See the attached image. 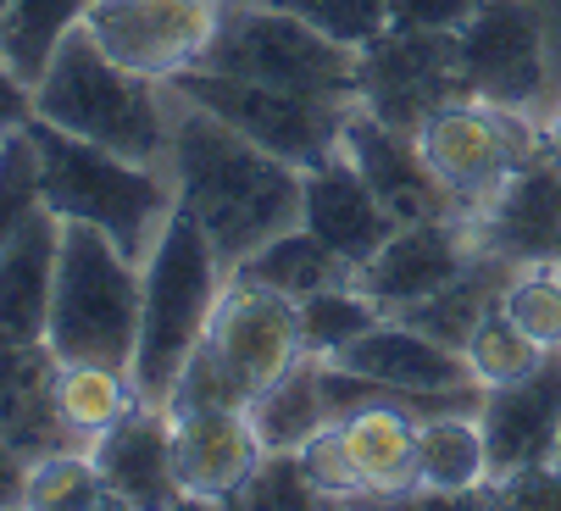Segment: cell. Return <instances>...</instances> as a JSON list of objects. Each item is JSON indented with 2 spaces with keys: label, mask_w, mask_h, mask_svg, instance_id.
I'll return each instance as SVG.
<instances>
[{
  "label": "cell",
  "mask_w": 561,
  "mask_h": 511,
  "mask_svg": "<svg viewBox=\"0 0 561 511\" xmlns=\"http://www.w3.org/2000/svg\"><path fill=\"white\" fill-rule=\"evenodd\" d=\"M273 7L306 18L311 29H323L329 39L362 50L389 29V0H273Z\"/></svg>",
  "instance_id": "34"
},
{
  "label": "cell",
  "mask_w": 561,
  "mask_h": 511,
  "mask_svg": "<svg viewBox=\"0 0 561 511\" xmlns=\"http://www.w3.org/2000/svg\"><path fill=\"white\" fill-rule=\"evenodd\" d=\"M56 256H61V217L39 206L12 245L0 250V333L39 345L50 322V289H56Z\"/></svg>",
  "instance_id": "22"
},
{
  "label": "cell",
  "mask_w": 561,
  "mask_h": 511,
  "mask_svg": "<svg viewBox=\"0 0 561 511\" xmlns=\"http://www.w3.org/2000/svg\"><path fill=\"white\" fill-rule=\"evenodd\" d=\"M512 273H517V262H501V256L478 250L472 268H467L461 279H450L439 295H428V300H417V306H407V311H394V317L412 322V328H423L428 339H439V345H450V351H467L472 328L484 322V311L501 300V289H506Z\"/></svg>",
  "instance_id": "24"
},
{
  "label": "cell",
  "mask_w": 561,
  "mask_h": 511,
  "mask_svg": "<svg viewBox=\"0 0 561 511\" xmlns=\"http://www.w3.org/2000/svg\"><path fill=\"white\" fill-rule=\"evenodd\" d=\"M478 12V0H389V29H428L456 34Z\"/></svg>",
  "instance_id": "38"
},
{
  "label": "cell",
  "mask_w": 561,
  "mask_h": 511,
  "mask_svg": "<svg viewBox=\"0 0 561 511\" xmlns=\"http://www.w3.org/2000/svg\"><path fill=\"white\" fill-rule=\"evenodd\" d=\"M201 345L211 351V362L233 378V389L245 395V406L306 356V339H300V306L278 289L245 284V279H228L206 339Z\"/></svg>",
  "instance_id": "11"
},
{
  "label": "cell",
  "mask_w": 561,
  "mask_h": 511,
  "mask_svg": "<svg viewBox=\"0 0 561 511\" xmlns=\"http://www.w3.org/2000/svg\"><path fill=\"white\" fill-rule=\"evenodd\" d=\"M295 306H300L306 356H317V362H334L345 345H356L367 328H378V322L389 317V311H383L356 279L329 284V289H317V295H306V300H295Z\"/></svg>",
  "instance_id": "29"
},
{
  "label": "cell",
  "mask_w": 561,
  "mask_h": 511,
  "mask_svg": "<svg viewBox=\"0 0 561 511\" xmlns=\"http://www.w3.org/2000/svg\"><path fill=\"white\" fill-rule=\"evenodd\" d=\"M195 67L356 106V50L329 39L323 29H311L306 18L273 7V0L222 12V23H217V34H211V45Z\"/></svg>",
  "instance_id": "6"
},
{
  "label": "cell",
  "mask_w": 561,
  "mask_h": 511,
  "mask_svg": "<svg viewBox=\"0 0 561 511\" xmlns=\"http://www.w3.org/2000/svg\"><path fill=\"white\" fill-rule=\"evenodd\" d=\"M412 139H417L423 161L439 173V184L461 201V212L472 223L478 212H484V201L512 179V167L539 150L545 128H528L523 112L461 95V101L439 106Z\"/></svg>",
  "instance_id": "8"
},
{
  "label": "cell",
  "mask_w": 561,
  "mask_h": 511,
  "mask_svg": "<svg viewBox=\"0 0 561 511\" xmlns=\"http://www.w3.org/2000/svg\"><path fill=\"white\" fill-rule=\"evenodd\" d=\"M233 279L262 284V289H278V295H289V300H306V295L329 289V284L356 279V268L345 262V256H334L306 223H295V228H284L278 239H267L256 256H245V262L233 268Z\"/></svg>",
  "instance_id": "26"
},
{
  "label": "cell",
  "mask_w": 561,
  "mask_h": 511,
  "mask_svg": "<svg viewBox=\"0 0 561 511\" xmlns=\"http://www.w3.org/2000/svg\"><path fill=\"white\" fill-rule=\"evenodd\" d=\"M251 429L262 440V451H300L317 429H329V400H323V362L300 356L289 373H278L251 406Z\"/></svg>",
  "instance_id": "25"
},
{
  "label": "cell",
  "mask_w": 561,
  "mask_h": 511,
  "mask_svg": "<svg viewBox=\"0 0 561 511\" xmlns=\"http://www.w3.org/2000/svg\"><path fill=\"white\" fill-rule=\"evenodd\" d=\"M300 223L323 239L334 256H345L351 268H362L367 256L400 228L378 195L367 190V179L356 173V161L345 150H334L329 161L306 167V206H300Z\"/></svg>",
  "instance_id": "20"
},
{
  "label": "cell",
  "mask_w": 561,
  "mask_h": 511,
  "mask_svg": "<svg viewBox=\"0 0 561 511\" xmlns=\"http://www.w3.org/2000/svg\"><path fill=\"white\" fill-rule=\"evenodd\" d=\"M139 406V384L128 367H106V362H56V411L72 429L78 445H90L95 434H106L117 417H128Z\"/></svg>",
  "instance_id": "27"
},
{
  "label": "cell",
  "mask_w": 561,
  "mask_h": 511,
  "mask_svg": "<svg viewBox=\"0 0 561 511\" xmlns=\"http://www.w3.org/2000/svg\"><path fill=\"white\" fill-rule=\"evenodd\" d=\"M28 139L39 156V195L61 223H90L117 239L123 256L145 262L162 223L173 217V173L145 167L128 156H112L90 139H78L56 123L28 117Z\"/></svg>",
  "instance_id": "3"
},
{
  "label": "cell",
  "mask_w": 561,
  "mask_h": 511,
  "mask_svg": "<svg viewBox=\"0 0 561 511\" xmlns=\"http://www.w3.org/2000/svg\"><path fill=\"white\" fill-rule=\"evenodd\" d=\"M490 484V445L478 411H434L417 429V495L450 506ZM412 500V495H407Z\"/></svg>",
  "instance_id": "23"
},
{
  "label": "cell",
  "mask_w": 561,
  "mask_h": 511,
  "mask_svg": "<svg viewBox=\"0 0 561 511\" xmlns=\"http://www.w3.org/2000/svg\"><path fill=\"white\" fill-rule=\"evenodd\" d=\"M168 83L145 78L123 61H112L90 29L78 23L56 56L45 61V72L34 78V117L56 123L78 139H90L112 156L162 167L168 161V139H173V112H168Z\"/></svg>",
  "instance_id": "2"
},
{
  "label": "cell",
  "mask_w": 561,
  "mask_h": 511,
  "mask_svg": "<svg viewBox=\"0 0 561 511\" xmlns=\"http://www.w3.org/2000/svg\"><path fill=\"white\" fill-rule=\"evenodd\" d=\"M168 90L179 101L222 117L251 145L295 161L300 173L340 150V128H345V112H351L340 101H317V95H300V90H278V83L233 78V72H211V67H184L179 78H168Z\"/></svg>",
  "instance_id": "7"
},
{
  "label": "cell",
  "mask_w": 561,
  "mask_h": 511,
  "mask_svg": "<svg viewBox=\"0 0 561 511\" xmlns=\"http://www.w3.org/2000/svg\"><path fill=\"white\" fill-rule=\"evenodd\" d=\"M0 18H7V0H0Z\"/></svg>",
  "instance_id": "43"
},
{
  "label": "cell",
  "mask_w": 561,
  "mask_h": 511,
  "mask_svg": "<svg viewBox=\"0 0 561 511\" xmlns=\"http://www.w3.org/2000/svg\"><path fill=\"white\" fill-rule=\"evenodd\" d=\"M233 506H262V511H284V506H323V495L311 489L300 451H267L256 462V473L245 478V489L233 495Z\"/></svg>",
  "instance_id": "35"
},
{
  "label": "cell",
  "mask_w": 561,
  "mask_h": 511,
  "mask_svg": "<svg viewBox=\"0 0 561 511\" xmlns=\"http://www.w3.org/2000/svg\"><path fill=\"white\" fill-rule=\"evenodd\" d=\"M300 467H306L311 489L323 495V500H367V489H362V478H356V462H351V451H345L340 422L317 429V434L300 445Z\"/></svg>",
  "instance_id": "36"
},
{
  "label": "cell",
  "mask_w": 561,
  "mask_h": 511,
  "mask_svg": "<svg viewBox=\"0 0 561 511\" xmlns=\"http://www.w3.org/2000/svg\"><path fill=\"white\" fill-rule=\"evenodd\" d=\"M90 462L106 484V506H184L173 478V417L168 406H134L90 440Z\"/></svg>",
  "instance_id": "19"
},
{
  "label": "cell",
  "mask_w": 561,
  "mask_h": 511,
  "mask_svg": "<svg viewBox=\"0 0 561 511\" xmlns=\"http://www.w3.org/2000/svg\"><path fill=\"white\" fill-rule=\"evenodd\" d=\"M467 367H472V378L478 384H512V378H523V373H534L539 362H545V351L534 345V339L501 311V300L484 311V322L472 328V339H467Z\"/></svg>",
  "instance_id": "31"
},
{
  "label": "cell",
  "mask_w": 561,
  "mask_h": 511,
  "mask_svg": "<svg viewBox=\"0 0 561 511\" xmlns=\"http://www.w3.org/2000/svg\"><path fill=\"white\" fill-rule=\"evenodd\" d=\"M23 478H28V456L0 434V506H23Z\"/></svg>",
  "instance_id": "40"
},
{
  "label": "cell",
  "mask_w": 561,
  "mask_h": 511,
  "mask_svg": "<svg viewBox=\"0 0 561 511\" xmlns=\"http://www.w3.org/2000/svg\"><path fill=\"white\" fill-rule=\"evenodd\" d=\"M28 117H34V90H28V83H23L7 61H0V145H7L12 134H23Z\"/></svg>",
  "instance_id": "39"
},
{
  "label": "cell",
  "mask_w": 561,
  "mask_h": 511,
  "mask_svg": "<svg viewBox=\"0 0 561 511\" xmlns=\"http://www.w3.org/2000/svg\"><path fill=\"white\" fill-rule=\"evenodd\" d=\"M0 434H7L28 462L50 451H78L72 429L56 411V351L23 345V339L0 333Z\"/></svg>",
  "instance_id": "21"
},
{
  "label": "cell",
  "mask_w": 561,
  "mask_h": 511,
  "mask_svg": "<svg viewBox=\"0 0 561 511\" xmlns=\"http://www.w3.org/2000/svg\"><path fill=\"white\" fill-rule=\"evenodd\" d=\"M168 173L179 212L201 223L222 268L233 273L245 256H256L267 239L300 223L306 206V173L295 161L251 145L239 128L201 106L173 112V139H168Z\"/></svg>",
  "instance_id": "1"
},
{
  "label": "cell",
  "mask_w": 561,
  "mask_h": 511,
  "mask_svg": "<svg viewBox=\"0 0 561 511\" xmlns=\"http://www.w3.org/2000/svg\"><path fill=\"white\" fill-rule=\"evenodd\" d=\"M45 206L39 195V156H34V139L28 128L12 134L0 145V250L12 245V234Z\"/></svg>",
  "instance_id": "33"
},
{
  "label": "cell",
  "mask_w": 561,
  "mask_h": 511,
  "mask_svg": "<svg viewBox=\"0 0 561 511\" xmlns=\"http://www.w3.org/2000/svg\"><path fill=\"white\" fill-rule=\"evenodd\" d=\"M478 250L501 262H561V156L539 139L534 156L512 167V179L472 217Z\"/></svg>",
  "instance_id": "13"
},
{
  "label": "cell",
  "mask_w": 561,
  "mask_h": 511,
  "mask_svg": "<svg viewBox=\"0 0 561 511\" xmlns=\"http://www.w3.org/2000/svg\"><path fill=\"white\" fill-rule=\"evenodd\" d=\"M139 300H145V268L134 256H123L117 239L90 223H61L56 289L45 322V345L56 351V362H106L134 373Z\"/></svg>",
  "instance_id": "5"
},
{
  "label": "cell",
  "mask_w": 561,
  "mask_h": 511,
  "mask_svg": "<svg viewBox=\"0 0 561 511\" xmlns=\"http://www.w3.org/2000/svg\"><path fill=\"white\" fill-rule=\"evenodd\" d=\"M217 23L222 0H90L84 12L90 39L112 61L162 83L206 56Z\"/></svg>",
  "instance_id": "10"
},
{
  "label": "cell",
  "mask_w": 561,
  "mask_h": 511,
  "mask_svg": "<svg viewBox=\"0 0 561 511\" xmlns=\"http://www.w3.org/2000/svg\"><path fill=\"white\" fill-rule=\"evenodd\" d=\"M556 462H561V440H556Z\"/></svg>",
  "instance_id": "42"
},
{
  "label": "cell",
  "mask_w": 561,
  "mask_h": 511,
  "mask_svg": "<svg viewBox=\"0 0 561 511\" xmlns=\"http://www.w3.org/2000/svg\"><path fill=\"white\" fill-rule=\"evenodd\" d=\"M478 422L490 445V478L550 462L561 440V351H545V362L512 384H490L478 400Z\"/></svg>",
  "instance_id": "17"
},
{
  "label": "cell",
  "mask_w": 561,
  "mask_h": 511,
  "mask_svg": "<svg viewBox=\"0 0 561 511\" xmlns=\"http://www.w3.org/2000/svg\"><path fill=\"white\" fill-rule=\"evenodd\" d=\"M490 506H561V462H534V467H517L506 478H490L484 484Z\"/></svg>",
  "instance_id": "37"
},
{
  "label": "cell",
  "mask_w": 561,
  "mask_h": 511,
  "mask_svg": "<svg viewBox=\"0 0 561 511\" xmlns=\"http://www.w3.org/2000/svg\"><path fill=\"white\" fill-rule=\"evenodd\" d=\"M84 12H90V0H7V18H0V61L34 90V78L45 72L56 45L84 23Z\"/></svg>",
  "instance_id": "28"
},
{
  "label": "cell",
  "mask_w": 561,
  "mask_h": 511,
  "mask_svg": "<svg viewBox=\"0 0 561 511\" xmlns=\"http://www.w3.org/2000/svg\"><path fill=\"white\" fill-rule=\"evenodd\" d=\"M456 61L472 101L528 112L545 90V29L528 0H478L456 29Z\"/></svg>",
  "instance_id": "12"
},
{
  "label": "cell",
  "mask_w": 561,
  "mask_h": 511,
  "mask_svg": "<svg viewBox=\"0 0 561 511\" xmlns=\"http://www.w3.org/2000/svg\"><path fill=\"white\" fill-rule=\"evenodd\" d=\"M145 300H139V345H134V384L145 406H168L184 362L206 339V322L228 289V268L201 234L190 212L173 206V217L156 234L145 256Z\"/></svg>",
  "instance_id": "4"
},
{
  "label": "cell",
  "mask_w": 561,
  "mask_h": 511,
  "mask_svg": "<svg viewBox=\"0 0 561 511\" xmlns=\"http://www.w3.org/2000/svg\"><path fill=\"white\" fill-rule=\"evenodd\" d=\"M23 506H39V511H56V506H106V484L90 462V451H50L39 462H28V478H23Z\"/></svg>",
  "instance_id": "32"
},
{
  "label": "cell",
  "mask_w": 561,
  "mask_h": 511,
  "mask_svg": "<svg viewBox=\"0 0 561 511\" xmlns=\"http://www.w3.org/2000/svg\"><path fill=\"white\" fill-rule=\"evenodd\" d=\"M501 311L539 351H561V262H528L506 279Z\"/></svg>",
  "instance_id": "30"
},
{
  "label": "cell",
  "mask_w": 561,
  "mask_h": 511,
  "mask_svg": "<svg viewBox=\"0 0 561 511\" xmlns=\"http://www.w3.org/2000/svg\"><path fill=\"white\" fill-rule=\"evenodd\" d=\"M478 256L472 223L439 217V223H400L367 262L356 268V284L394 317L428 295H439L450 279H461Z\"/></svg>",
  "instance_id": "15"
},
{
  "label": "cell",
  "mask_w": 561,
  "mask_h": 511,
  "mask_svg": "<svg viewBox=\"0 0 561 511\" xmlns=\"http://www.w3.org/2000/svg\"><path fill=\"white\" fill-rule=\"evenodd\" d=\"M461 95L467 83L456 61V34L383 29L373 45L356 50V106L400 134H417L439 106Z\"/></svg>",
  "instance_id": "9"
},
{
  "label": "cell",
  "mask_w": 561,
  "mask_h": 511,
  "mask_svg": "<svg viewBox=\"0 0 561 511\" xmlns=\"http://www.w3.org/2000/svg\"><path fill=\"white\" fill-rule=\"evenodd\" d=\"M334 367L373 378L383 389H400V395H484V384L472 378L461 351L439 345V339H428L423 328L400 322V317H383L378 328H367L356 345L334 356Z\"/></svg>",
  "instance_id": "18"
},
{
  "label": "cell",
  "mask_w": 561,
  "mask_h": 511,
  "mask_svg": "<svg viewBox=\"0 0 561 511\" xmlns=\"http://www.w3.org/2000/svg\"><path fill=\"white\" fill-rule=\"evenodd\" d=\"M340 150L356 161V173L367 179V190L378 195V206L394 223H439V217H461L467 223L461 201L439 184V173L423 161L412 134H400V128L378 123L373 112L351 106L345 128H340Z\"/></svg>",
  "instance_id": "14"
},
{
  "label": "cell",
  "mask_w": 561,
  "mask_h": 511,
  "mask_svg": "<svg viewBox=\"0 0 561 511\" xmlns=\"http://www.w3.org/2000/svg\"><path fill=\"white\" fill-rule=\"evenodd\" d=\"M173 417V478L184 500L201 506H233L256 462L267 456L251 417L239 406H201V411H168Z\"/></svg>",
  "instance_id": "16"
},
{
  "label": "cell",
  "mask_w": 561,
  "mask_h": 511,
  "mask_svg": "<svg viewBox=\"0 0 561 511\" xmlns=\"http://www.w3.org/2000/svg\"><path fill=\"white\" fill-rule=\"evenodd\" d=\"M545 145L561 156V106H556V112H550V123H545Z\"/></svg>",
  "instance_id": "41"
}]
</instances>
